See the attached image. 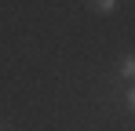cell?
Here are the masks:
<instances>
[{"instance_id":"6da1fadb","label":"cell","mask_w":135,"mask_h":131,"mask_svg":"<svg viewBox=\"0 0 135 131\" xmlns=\"http://www.w3.org/2000/svg\"><path fill=\"white\" fill-rule=\"evenodd\" d=\"M88 11H95V15H110L113 7H117V0H80Z\"/></svg>"},{"instance_id":"7a4b0ae2","label":"cell","mask_w":135,"mask_h":131,"mask_svg":"<svg viewBox=\"0 0 135 131\" xmlns=\"http://www.w3.org/2000/svg\"><path fill=\"white\" fill-rule=\"evenodd\" d=\"M120 73H124L128 80H135V58H124V62H120Z\"/></svg>"},{"instance_id":"3957f363","label":"cell","mask_w":135,"mask_h":131,"mask_svg":"<svg viewBox=\"0 0 135 131\" xmlns=\"http://www.w3.org/2000/svg\"><path fill=\"white\" fill-rule=\"evenodd\" d=\"M128 106H132V109H135V87H132V95H128Z\"/></svg>"},{"instance_id":"277c9868","label":"cell","mask_w":135,"mask_h":131,"mask_svg":"<svg viewBox=\"0 0 135 131\" xmlns=\"http://www.w3.org/2000/svg\"><path fill=\"white\" fill-rule=\"evenodd\" d=\"M0 131H11V128H7V124H0Z\"/></svg>"}]
</instances>
